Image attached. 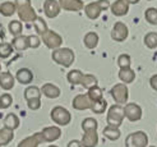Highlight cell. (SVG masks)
Listing matches in <instances>:
<instances>
[{
  "instance_id": "obj_1",
  "label": "cell",
  "mask_w": 157,
  "mask_h": 147,
  "mask_svg": "<svg viewBox=\"0 0 157 147\" xmlns=\"http://www.w3.org/2000/svg\"><path fill=\"white\" fill-rule=\"evenodd\" d=\"M17 5V13L22 22L26 23H33L38 15L36 14V10L31 5V0H14Z\"/></svg>"
},
{
  "instance_id": "obj_2",
  "label": "cell",
  "mask_w": 157,
  "mask_h": 147,
  "mask_svg": "<svg viewBox=\"0 0 157 147\" xmlns=\"http://www.w3.org/2000/svg\"><path fill=\"white\" fill-rule=\"evenodd\" d=\"M51 58L56 64L68 68V67H70L74 63L75 55H74V51L72 49H69V48H59V49L52 51Z\"/></svg>"
},
{
  "instance_id": "obj_3",
  "label": "cell",
  "mask_w": 157,
  "mask_h": 147,
  "mask_svg": "<svg viewBox=\"0 0 157 147\" xmlns=\"http://www.w3.org/2000/svg\"><path fill=\"white\" fill-rule=\"evenodd\" d=\"M110 6H111V4L109 0H97V2H92L84 5V13L87 15V18L95 21L101 15V12L109 9Z\"/></svg>"
},
{
  "instance_id": "obj_4",
  "label": "cell",
  "mask_w": 157,
  "mask_h": 147,
  "mask_svg": "<svg viewBox=\"0 0 157 147\" xmlns=\"http://www.w3.org/2000/svg\"><path fill=\"white\" fill-rule=\"evenodd\" d=\"M125 118V113H124V106L119 105V104H115L113 106L109 107V111H107V124L111 126V127H116L119 128L123 124V120Z\"/></svg>"
},
{
  "instance_id": "obj_5",
  "label": "cell",
  "mask_w": 157,
  "mask_h": 147,
  "mask_svg": "<svg viewBox=\"0 0 157 147\" xmlns=\"http://www.w3.org/2000/svg\"><path fill=\"white\" fill-rule=\"evenodd\" d=\"M50 117L60 127L68 126L70 123V120H72V115H70V113L65 109V107H63V106H55V107H52V110L50 113Z\"/></svg>"
},
{
  "instance_id": "obj_6",
  "label": "cell",
  "mask_w": 157,
  "mask_h": 147,
  "mask_svg": "<svg viewBox=\"0 0 157 147\" xmlns=\"http://www.w3.org/2000/svg\"><path fill=\"white\" fill-rule=\"evenodd\" d=\"M148 146V136L143 130H137L128 134L125 140V147H147Z\"/></svg>"
},
{
  "instance_id": "obj_7",
  "label": "cell",
  "mask_w": 157,
  "mask_h": 147,
  "mask_svg": "<svg viewBox=\"0 0 157 147\" xmlns=\"http://www.w3.org/2000/svg\"><path fill=\"white\" fill-rule=\"evenodd\" d=\"M110 95H111V97L116 101V104L123 105V104H127V101H128L129 91L124 83H116L115 86H113L111 91H110Z\"/></svg>"
},
{
  "instance_id": "obj_8",
  "label": "cell",
  "mask_w": 157,
  "mask_h": 147,
  "mask_svg": "<svg viewBox=\"0 0 157 147\" xmlns=\"http://www.w3.org/2000/svg\"><path fill=\"white\" fill-rule=\"evenodd\" d=\"M42 38V42L46 45L48 49H52V50H56L59 48H61V44H63V38L59 33H56L55 31L49 29L45 35L41 36Z\"/></svg>"
},
{
  "instance_id": "obj_9",
  "label": "cell",
  "mask_w": 157,
  "mask_h": 147,
  "mask_svg": "<svg viewBox=\"0 0 157 147\" xmlns=\"http://www.w3.org/2000/svg\"><path fill=\"white\" fill-rule=\"evenodd\" d=\"M124 113H125V118L129 122H138L142 119V107L136 103H129L124 106Z\"/></svg>"
},
{
  "instance_id": "obj_10",
  "label": "cell",
  "mask_w": 157,
  "mask_h": 147,
  "mask_svg": "<svg viewBox=\"0 0 157 147\" xmlns=\"http://www.w3.org/2000/svg\"><path fill=\"white\" fill-rule=\"evenodd\" d=\"M128 35H129V29H128L127 25L123 22H116L113 27V31H111L113 40L116 42H123L128 38Z\"/></svg>"
},
{
  "instance_id": "obj_11",
  "label": "cell",
  "mask_w": 157,
  "mask_h": 147,
  "mask_svg": "<svg viewBox=\"0 0 157 147\" xmlns=\"http://www.w3.org/2000/svg\"><path fill=\"white\" fill-rule=\"evenodd\" d=\"M61 6L58 0H45L44 2V12L49 18H56L60 14Z\"/></svg>"
},
{
  "instance_id": "obj_12",
  "label": "cell",
  "mask_w": 157,
  "mask_h": 147,
  "mask_svg": "<svg viewBox=\"0 0 157 147\" xmlns=\"http://www.w3.org/2000/svg\"><path fill=\"white\" fill-rule=\"evenodd\" d=\"M129 3L127 0H115V2L111 4L110 9H111V13L116 17H123V15H127L129 12Z\"/></svg>"
},
{
  "instance_id": "obj_13",
  "label": "cell",
  "mask_w": 157,
  "mask_h": 147,
  "mask_svg": "<svg viewBox=\"0 0 157 147\" xmlns=\"http://www.w3.org/2000/svg\"><path fill=\"white\" fill-rule=\"evenodd\" d=\"M45 140H44V136L41 132H37L32 136H28L26 137L25 140H22L17 147H37L38 145L44 143Z\"/></svg>"
},
{
  "instance_id": "obj_14",
  "label": "cell",
  "mask_w": 157,
  "mask_h": 147,
  "mask_svg": "<svg viewBox=\"0 0 157 147\" xmlns=\"http://www.w3.org/2000/svg\"><path fill=\"white\" fill-rule=\"evenodd\" d=\"M72 105L75 110H87V109H91L92 107V101L87 94L86 95L82 94V95H77L73 99Z\"/></svg>"
},
{
  "instance_id": "obj_15",
  "label": "cell",
  "mask_w": 157,
  "mask_h": 147,
  "mask_svg": "<svg viewBox=\"0 0 157 147\" xmlns=\"http://www.w3.org/2000/svg\"><path fill=\"white\" fill-rule=\"evenodd\" d=\"M41 133L44 136V140L45 142H55V141H58L60 136H61V129L60 127H46L41 130Z\"/></svg>"
},
{
  "instance_id": "obj_16",
  "label": "cell",
  "mask_w": 157,
  "mask_h": 147,
  "mask_svg": "<svg viewBox=\"0 0 157 147\" xmlns=\"http://www.w3.org/2000/svg\"><path fill=\"white\" fill-rule=\"evenodd\" d=\"M81 143H82V147H96L98 145L97 129H92V130L84 132Z\"/></svg>"
},
{
  "instance_id": "obj_17",
  "label": "cell",
  "mask_w": 157,
  "mask_h": 147,
  "mask_svg": "<svg viewBox=\"0 0 157 147\" xmlns=\"http://www.w3.org/2000/svg\"><path fill=\"white\" fill-rule=\"evenodd\" d=\"M61 9L68 12H79L84 9V3L82 0H59Z\"/></svg>"
},
{
  "instance_id": "obj_18",
  "label": "cell",
  "mask_w": 157,
  "mask_h": 147,
  "mask_svg": "<svg viewBox=\"0 0 157 147\" xmlns=\"http://www.w3.org/2000/svg\"><path fill=\"white\" fill-rule=\"evenodd\" d=\"M15 79L21 84H29L33 81V73H32V71H29L28 68H21L17 71Z\"/></svg>"
},
{
  "instance_id": "obj_19",
  "label": "cell",
  "mask_w": 157,
  "mask_h": 147,
  "mask_svg": "<svg viewBox=\"0 0 157 147\" xmlns=\"http://www.w3.org/2000/svg\"><path fill=\"white\" fill-rule=\"evenodd\" d=\"M41 92H42L44 96L49 97V99H56L61 94L60 88L54 83H45L44 86L41 87Z\"/></svg>"
},
{
  "instance_id": "obj_20",
  "label": "cell",
  "mask_w": 157,
  "mask_h": 147,
  "mask_svg": "<svg viewBox=\"0 0 157 147\" xmlns=\"http://www.w3.org/2000/svg\"><path fill=\"white\" fill-rule=\"evenodd\" d=\"M15 78L9 72H2L0 73V87L5 91H9L14 87Z\"/></svg>"
},
{
  "instance_id": "obj_21",
  "label": "cell",
  "mask_w": 157,
  "mask_h": 147,
  "mask_svg": "<svg viewBox=\"0 0 157 147\" xmlns=\"http://www.w3.org/2000/svg\"><path fill=\"white\" fill-rule=\"evenodd\" d=\"M13 138H14L13 129L6 128V127H3L0 129V147L9 145L13 141Z\"/></svg>"
},
{
  "instance_id": "obj_22",
  "label": "cell",
  "mask_w": 157,
  "mask_h": 147,
  "mask_svg": "<svg viewBox=\"0 0 157 147\" xmlns=\"http://www.w3.org/2000/svg\"><path fill=\"white\" fill-rule=\"evenodd\" d=\"M119 79L123 83H132L136 79V73L132 68H124L119 71Z\"/></svg>"
},
{
  "instance_id": "obj_23",
  "label": "cell",
  "mask_w": 157,
  "mask_h": 147,
  "mask_svg": "<svg viewBox=\"0 0 157 147\" xmlns=\"http://www.w3.org/2000/svg\"><path fill=\"white\" fill-rule=\"evenodd\" d=\"M17 12V5L14 2H4L0 4V14L4 17H10Z\"/></svg>"
},
{
  "instance_id": "obj_24",
  "label": "cell",
  "mask_w": 157,
  "mask_h": 147,
  "mask_svg": "<svg viewBox=\"0 0 157 147\" xmlns=\"http://www.w3.org/2000/svg\"><path fill=\"white\" fill-rule=\"evenodd\" d=\"M98 35L96 32H87L83 38V44L87 49H95L98 45Z\"/></svg>"
},
{
  "instance_id": "obj_25",
  "label": "cell",
  "mask_w": 157,
  "mask_h": 147,
  "mask_svg": "<svg viewBox=\"0 0 157 147\" xmlns=\"http://www.w3.org/2000/svg\"><path fill=\"white\" fill-rule=\"evenodd\" d=\"M12 46L13 49H15L17 51H25L26 49H28V42H27V36H17L13 38L12 41Z\"/></svg>"
},
{
  "instance_id": "obj_26",
  "label": "cell",
  "mask_w": 157,
  "mask_h": 147,
  "mask_svg": "<svg viewBox=\"0 0 157 147\" xmlns=\"http://www.w3.org/2000/svg\"><path fill=\"white\" fill-rule=\"evenodd\" d=\"M21 124V122H19V118L17 117L15 114L10 113V114H6L5 115V118H4V127L6 128H10V129H17Z\"/></svg>"
},
{
  "instance_id": "obj_27",
  "label": "cell",
  "mask_w": 157,
  "mask_h": 147,
  "mask_svg": "<svg viewBox=\"0 0 157 147\" xmlns=\"http://www.w3.org/2000/svg\"><path fill=\"white\" fill-rule=\"evenodd\" d=\"M102 133H104V136L107 138V140H110V141H116V140H119L120 136H121L120 129L116 128V127H111V126H107V127L104 129Z\"/></svg>"
},
{
  "instance_id": "obj_28",
  "label": "cell",
  "mask_w": 157,
  "mask_h": 147,
  "mask_svg": "<svg viewBox=\"0 0 157 147\" xmlns=\"http://www.w3.org/2000/svg\"><path fill=\"white\" fill-rule=\"evenodd\" d=\"M97 82L98 81L96 78V75H93V74H83L82 79H81V86L90 90L91 87L97 86Z\"/></svg>"
},
{
  "instance_id": "obj_29",
  "label": "cell",
  "mask_w": 157,
  "mask_h": 147,
  "mask_svg": "<svg viewBox=\"0 0 157 147\" xmlns=\"http://www.w3.org/2000/svg\"><path fill=\"white\" fill-rule=\"evenodd\" d=\"M41 90L36 87V86H29L25 90V99L27 101L29 100H33V99H41Z\"/></svg>"
},
{
  "instance_id": "obj_30",
  "label": "cell",
  "mask_w": 157,
  "mask_h": 147,
  "mask_svg": "<svg viewBox=\"0 0 157 147\" xmlns=\"http://www.w3.org/2000/svg\"><path fill=\"white\" fill-rule=\"evenodd\" d=\"M83 77V73L81 71H78V69H73V71H70L68 74H67V79L70 84H81V79Z\"/></svg>"
},
{
  "instance_id": "obj_31",
  "label": "cell",
  "mask_w": 157,
  "mask_h": 147,
  "mask_svg": "<svg viewBox=\"0 0 157 147\" xmlns=\"http://www.w3.org/2000/svg\"><path fill=\"white\" fill-rule=\"evenodd\" d=\"M33 27H35V29H36V33H37V35H41V36L45 35V33L49 31L48 25H46L45 19L41 18V17H37V19L33 22Z\"/></svg>"
},
{
  "instance_id": "obj_32",
  "label": "cell",
  "mask_w": 157,
  "mask_h": 147,
  "mask_svg": "<svg viewBox=\"0 0 157 147\" xmlns=\"http://www.w3.org/2000/svg\"><path fill=\"white\" fill-rule=\"evenodd\" d=\"M143 42L148 49H156L157 48V32H148L143 38Z\"/></svg>"
},
{
  "instance_id": "obj_33",
  "label": "cell",
  "mask_w": 157,
  "mask_h": 147,
  "mask_svg": "<svg viewBox=\"0 0 157 147\" xmlns=\"http://www.w3.org/2000/svg\"><path fill=\"white\" fill-rule=\"evenodd\" d=\"M88 97L91 99L92 103H96V101H100V100H102V90H101V87L98 86H95V87H91L87 92Z\"/></svg>"
},
{
  "instance_id": "obj_34",
  "label": "cell",
  "mask_w": 157,
  "mask_h": 147,
  "mask_svg": "<svg viewBox=\"0 0 157 147\" xmlns=\"http://www.w3.org/2000/svg\"><path fill=\"white\" fill-rule=\"evenodd\" d=\"M8 29H9V32L14 36H21L22 35V31H23V25L19 22V21H12L9 25H8Z\"/></svg>"
},
{
  "instance_id": "obj_35",
  "label": "cell",
  "mask_w": 157,
  "mask_h": 147,
  "mask_svg": "<svg viewBox=\"0 0 157 147\" xmlns=\"http://www.w3.org/2000/svg\"><path fill=\"white\" fill-rule=\"evenodd\" d=\"M13 46L12 44H8V42H2L0 44V59H6L9 58L12 54H13Z\"/></svg>"
},
{
  "instance_id": "obj_36",
  "label": "cell",
  "mask_w": 157,
  "mask_h": 147,
  "mask_svg": "<svg viewBox=\"0 0 157 147\" xmlns=\"http://www.w3.org/2000/svg\"><path fill=\"white\" fill-rule=\"evenodd\" d=\"M144 18L150 25L157 26V9L156 8H148L144 12Z\"/></svg>"
},
{
  "instance_id": "obj_37",
  "label": "cell",
  "mask_w": 157,
  "mask_h": 147,
  "mask_svg": "<svg viewBox=\"0 0 157 147\" xmlns=\"http://www.w3.org/2000/svg\"><path fill=\"white\" fill-rule=\"evenodd\" d=\"M106 109H107V103H106L105 99L100 100V101H96V103H92L91 110L95 114H102L106 111Z\"/></svg>"
},
{
  "instance_id": "obj_38",
  "label": "cell",
  "mask_w": 157,
  "mask_h": 147,
  "mask_svg": "<svg viewBox=\"0 0 157 147\" xmlns=\"http://www.w3.org/2000/svg\"><path fill=\"white\" fill-rule=\"evenodd\" d=\"M98 127V123L96 119L93 118H86L82 122V129L83 132H87V130H92V129H97Z\"/></svg>"
},
{
  "instance_id": "obj_39",
  "label": "cell",
  "mask_w": 157,
  "mask_h": 147,
  "mask_svg": "<svg viewBox=\"0 0 157 147\" xmlns=\"http://www.w3.org/2000/svg\"><path fill=\"white\" fill-rule=\"evenodd\" d=\"M130 64H132L130 55H128V54H121V55H119V58H117V65H119L120 69L130 68Z\"/></svg>"
},
{
  "instance_id": "obj_40",
  "label": "cell",
  "mask_w": 157,
  "mask_h": 147,
  "mask_svg": "<svg viewBox=\"0 0 157 147\" xmlns=\"http://www.w3.org/2000/svg\"><path fill=\"white\" fill-rule=\"evenodd\" d=\"M13 104V97L9 94H3L0 96V109H8Z\"/></svg>"
},
{
  "instance_id": "obj_41",
  "label": "cell",
  "mask_w": 157,
  "mask_h": 147,
  "mask_svg": "<svg viewBox=\"0 0 157 147\" xmlns=\"http://www.w3.org/2000/svg\"><path fill=\"white\" fill-rule=\"evenodd\" d=\"M27 42H28V48L37 49L41 44V40H40V37L36 35H29V36H27Z\"/></svg>"
},
{
  "instance_id": "obj_42",
  "label": "cell",
  "mask_w": 157,
  "mask_h": 147,
  "mask_svg": "<svg viewBox=\"0 0 157 147\" xmlns=\"http://www.w3.org/2000/svg\"><path fill=\"white\" fill-rule=\"evenodd\" d=\"M27 105L31 110H38L41 107V99H33L27 101Z\"/></svg>"
},
{
  "instance_id": "obj_43",
  "label": "cell",
  "mask_w": 157,
  "mask_h": 147,
  "mask_svg": "<svg viewBox=\"0 0 157 147\" xmlns=\"http://www.w3.org/2000/svg\"><path fill=\"white\" fill-rule=\"evenodd\" d=\"M150 86L152 87V90L157 91V74H153L150 78Z\"/></svg>"
},
{
  "instance_id": "obj_44",
  "label": "cell",
  "mask_w": 157,
  "mask_h": 147,
  "mask_svg": "<svg viewBox=\"0 0 157 147\" xmlns=\"http://www.w3.org/2000/svg\"><path fill=\"white\" fill-rule=\"evenodd\" d=\"M67 147H82V143H81V141H78V140H73V141H70L68 143Z\"/></svg>"
},
{
  "instance_id": "obj_45",
  "label": "cell",
  "mask_w": 157,
  "mask_h": 147,
  "mask_svg": "<svg viewBox=\"0 0 157 147\" xmlns=\"http://www.w3.org/2000/svg\"><path fill=\"white\" fill-rule=\"evenodd\" d=\"M127 2H128L129 4H138L140 0H127Z\"/></svg>"
},
{
  "instance_id": "obj_46",
  "label": "cell",
  "mask_w": 157,
  "mask_h": 147,
  "mask_svg": "<svg viewBox=\"0 0 157 147\" xmlns=\"http://www.w3.org/2000/svg\"><path fill=\"white\" fill-rule=\"evenodd\" d=\"M0 73H2V63H0Z\"/></svg>"
},
{
  "instance_id": "obj_47",
  "label": "cell",
  "mask_w": 157,
  "mask_h": 147,
  "mask_svg": "<svg viewBox=\"0 0 157 147\" xmlns=\"http://www.w3.org/2000/svg\"><path fill=\"white\" fill-rule=\"evenodd\" d=\"M49 147H58V146H54V145H51V146H49Z\"/></svg>"
},
{
  "instance_id": "obj_48",
  "label": "cell",
  "mask_w": 157,
  "mask_h": 147,
  "mask_svg": "<svg viewBox=\"0 0 157 147\" xmlns=\"http://www.w3.org/2000/svg\"><path fill=\"white\" fill-rule=\"evenodd\" d=\"M151 147H156V146H151Z\"/></svg>"
},
{
  "instance_id": "obj_49",
  "label": "cell",
  "mask_w": 157,
  "mask_h": 147,
  "mask_svg": "<svg viewBox=\"0 0 157 147\" xmlns=\"http://www.w3.org/2000/svg\"><path fill=\"white\" fill-rule=\"evenodd\" d=\"M150 2H151V0H150Z\"/></svg>"
}]
</instances>
